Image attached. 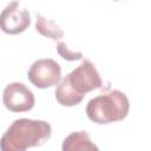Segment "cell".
Returning <instances> with one entry per match:
<instances>
[{
	"label": "cell",
	"instance_id": "obj_1",
	"mask_svg": "<svg viewBox=\"0 0 151 151\" xmlns=\"http://www.w3.org/2000/svg\"><path fill=\"white\" fill-rule=\"evenodd\" d=\"M52 127L40 119H15L0 139V151H26L28 147L41 146L50 139Z\"/></svg>",
	"mask_w": 151,
	"mask_h": 151
},
{
	"label": "cell",
	"instance_id": "obj_2",
	"mask_svg": "<svg viewBox=\"0 0 151 151\" xmlns=\"http://www.w3.org/2000/svg\"><path fill=\"white\" fill-rule=\"evenodd\" d=\"M130 103L126 94L119 90H110L92 98L86 105V114L97 124H110L126 118Z\"/></svg>",
	"mask_w": 151,
	"mask_h": 151
},
{
	"label": "cell",
	"instance_id": "obj_3",
	"mask_svg": "<svg viewBox=\"0 0 151 151\" xmlns=\"http://www.w3.org/2000/svg\"><path fill=\"white\" fill-rule=\"evenodd\" d=\"M65 78L74 92L83 97L86 93L103 86V80L96 66L88 59L83 60V63Z\"/></svg>",
	"mask_w": 151,
	"mask_h": 151
},
{
	"label": "cell",
	"instance_id": "obj_4",
	"mask_svg": "<svg viewBox=\"0 0 151 151\" xmlns=\"http://www.w3.org/2000/svg\"><path fill=\"white\" fill-rule=\"evenodd\" d=\"M27 78L35 87L47 88L60 83L61 67L53 59H39L31 65L27 73Z\"/></svg>",
	"mask_w": 151,
	"mask_h": 151
},
{
	"label": "cell",
	"instance_id": "obj_5",
	"mask_svg": "<svg viewBox=\"0 0 151 151\" xmlns=\"http://www.w3.org/2000/svg\"><path fill=\"white\" fill-rule=\"evenodd\" d=\"M5 107L12 112H26L33 109L35 104L33 92L22 83L8 84L2 93Z\"/></svg>",
	"mask_w": 151,
	"mask_h": 151
},
{
	"label": "cell",
	"instance_id": "obj_6",
	"mask_svg": "<svg viewBox=\"0 0 151 151\" xmlns=\"http://www.w3.org/2000/svg\"><path fill=\"white\" fill-rule=\"evenodd\" d=\"M31 24V17L26 8H20L19 2L8 4L0 13V28L7 34L22 33Z\"/></svg>",
	"mask_w": 151,
	"mask_h": 151
},
{
	"label": "cell",
	"instance_id": "obj_7",
	"mask_svg": "<svg viewBox=\"0 0 151 151\" xmlns=\"http://www.w3.org/2000/svg\"><path fill=\"white\" fill-rule=\"evenodd\" d=\"M61 151H99V149L86 131H76L63 140Z\"/></svg>",
	"mask_w": 151,
	"mask_h": 151
},
{
	"label": "cell",
	"instance_id": "obj_8",
	"mask_svg": "<svg viewBox=\"0 0 151 151\" xmlns=\"http://www.w3.org/2000/svg\"><path fill=\"white\" fill-rule=\"evenodd\" d=\"M54 94H55L57 101L63 106H74V105H78L79 103H81V100L84 99L83 96L74 92V90L67 83L66 78H64L57 85Z\"/></svg>",
	"mask_w": 151,
	"mask_h": 151
},
{
	"label": "cell",
	"instance_id": "obj_9",
	"mask_svg": "<svg viewBox=\"0 0 151 151\" xmlns=\"http://www.w3.org/2000/svg\"><path fill=\"white\" fill-rule=\"evenodd\" d=\"M37 31L52 40H59L64 37V31L53 21L50 19H46L41 14H37V22H35Z\"/></svg>",
	"mask_w": 151,
	"mask_h": 151
},
{
	"label": "cell",
	"instance_id": "obj_10",
	"mask_svg": "<svg viewBox=\"0 0 151 151\" xmlns=\"http://www.w3.org/2000/svg\"><path fill=\"white\" fill-rule=\"evenodd\" d=\"M57 52L63 59L68 60V61L79 60L83 58V53L80 51H71L65 42H59L57 45Z\"/></svg>",
	"mask_w": 151,
	"mask_h": 151
}]
</instances>
